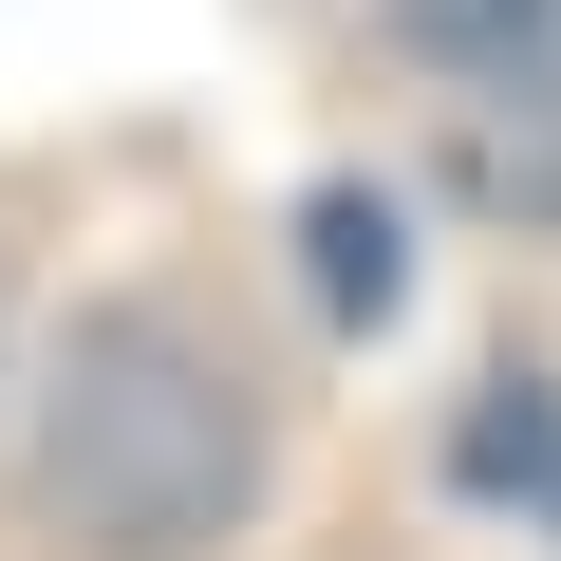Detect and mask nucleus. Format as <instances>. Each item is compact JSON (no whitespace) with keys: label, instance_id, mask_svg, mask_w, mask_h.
Segmentation results:
<instances>
[{"label":"nucleus","instance_id":"4","mask_svg":"<svg viewBox=\"0 0 561 561\" xmlns=\"http://www.w3.org/2000/svg\"><path fill=\"white\" fill-rule=\"evenodd\" d=\"M319 300H337V319H393V225H375L356 187L319 206Z\"/></svg>","mask_w":561,"mask_h":561},{"label":"nucleus","instance_id":"2","mask_svg":"<svg viewBox=\"0 0 561 561\" xmlns=\"http://www.w3.org/2000/svg\"><path fill=\"white\" fill-rule=\"evenodd\" d=\"M412 38L468 76V113H561V0H412Z\"/></svg>","mask_w":561,"mask_h":561},{"label":"nucleus","instance_id":"3","mask_svg":"<svg viewBox=\"0 0 561 561\" xmlns=\"http://www.w3.org/2000/svg\"><path fill=\"white\" fill-rule=\"evenodd\" d=\"M468 486H542V505H561V412H542V375H505V393L468 412Z\"/></svg>","mask_w":561,"mask_h":561},{"label":"nucleus","instance_id":"1","mask_svg":"<svg viewBox=\"0 0 561 561\" xmlns=\"http://www.w3.org/2000/svg\"><path fill=\"white\" fill-rule=\"evenodd\" d=\"M243 486H262V412H243L225 337L169 319V300L76 319V356L38 393V505H57V542L76 561H206L243 524Z\"/></svg>","mask_w":561,"mask_h":561}]
</instances>
